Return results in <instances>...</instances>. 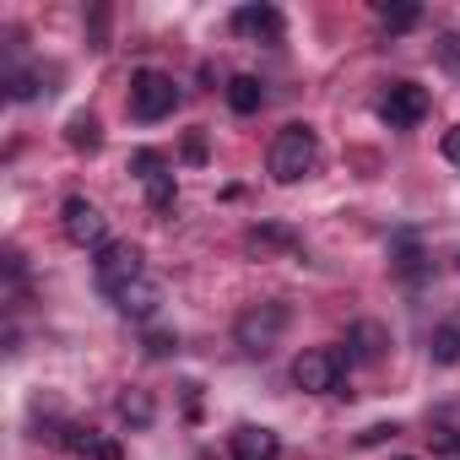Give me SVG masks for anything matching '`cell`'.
<instances>
[{"instance_id":"6da1fadb","label":"cell","mask_w":460,"mask_h":460,"mask_svg":"<svg viewBox=\"0 0 460 460\" xmlns=\"http://www.w3.org/2000/svg\"><path fill=\"white\" fill-rule=\"evenodd\" d=\"M266 163H271V179L277 184H298V179H309L320 168V136L309 125H288V130H277Z\"/></svg>"},{"instance_id":"7a4b0ae2","label":"cell","mask_w":460,"mask_h":460,"mask_svg":"<svg viewBox=\"0 0 460 460\" xmlns=\"http://www.w3.org/2000/svg\"><path fill=\"white\" fill-rule=\"evenodd\" d=\"M179 109V82L168 76V71H136L130 76V114L141 119V125H152V119H168Z\"/></svg>"},{"instance_id":"3957f363","label":"cell","mask_w":460,"mask_h":460,"mask_svg":"<svg viewBox=\"0 0 460 460\" xmlns=\"http://www.w3.org/2000/svg\"><path fill=\"white\" fill-rule=\"evenodd\" d=\"M282 331H288V304H255V309H244L239 325H234V336H239V347H244L250 358H266V352L282 341Z\"/></svg>"},{"instance_id":"277c9868","label":"cell","mask_w":460,"mask_h":460,"mask_svg":"<svg viewBox=\"0 0 460 460\" xmlns=\"http://www.w3.org/2000/svg\"><path fill=\"white\" fill-rule=\"evenodd\" d=\"M60 227H66V239H71L76 250H103V244H109V217H103L87 195H71V200L60 206Z\"/></svg>"},{"instance_id":"5b68a950","label":"cell","mask_w":460,"mask_h":460,"mask_svg":"<svg viewBox=\"0 0 460 460\" xmlns=\"http://www.w3.org/2000/svg\"><path fill=\"white\" fill-rule=\"evenodd\" d=\"M293 385H298L304 395H331V390H341V352H331V347L298 352V358H293Z\"/></svg>"},{"instance_id":"8992f818","label":"cell","mask_w":460,"mask_h":460,"mask_svg":"<svg viewBox=\"0 0 460 460\" xmlns=\"http://www.w3.org/2000/svg\"><path fill=\"white\" fill-rule=\"evenodd\" d=\"M146 277V266H141V250L136 244H103L98 250V288L114 298L119 288H130V282H141Z\"/></svg>"},{"instance_id":"52a82bcc","label":"cell","mask_w":460,"mask_h":460,"mask_svg":"<svg viewBox=\"0 0 460 460\" xmlns=\"http://www.w3.org/2000/svg\"><path fill=\"white\" fill-rule=\"evenodd\" d=\"M422 114H428V87H417V82H395L379 103V119L390 130H411V125H422Z\"/></svg>"},{"instance_id":"ba28073f","label":"cell","mask_w":460,"mask_h":460,"mask_svg":"<svg viewBox=\"0 0 460 460\" xmlns=\"http://www.w3.org/2000/svg\"><path fill=\"white\" fill-rule=\"evenodd\" d=\"M234 33L250 44H277L282 39V12L277 6H239L234 12Z\"/></svg>"},{"instance_id":"9c48e42d","label":"cell","mask_w":460,"mask_h":460,"mask_svg":"<svg viewBox=\"0 0 460 460\" xmlns=\"http://www.w3.org/2000/svg\"><path fill=\"white\" fill-rule=\"evenodd\" d=\"M157 304H163V288H157L152 277H141V282H130V288H119V293H114V309H119V314H130V320H152V314H157Z\"/></svg>"},{"instance_id":"30bf717a","label":"cell","mask_w":460,"mask_h":460,"mask_svg":"<svg viewBox=\"0 0 460 460\" xmlns=\"http://www.w3.org/2000/svg\"><path fill=\"white\" fill-rule=\"evenodd\" d=\"M347 347H352V352H347L352 363H379L385 347H390V331H385L379 320H358V325L347 331Z\"/></svg>"},{"instance_id":"8fae6325","label":"cell","mask_w":460,"mask_h":460,"mask_svg":"<svg viewBox=\"0 0 460 460\" xmlns=\"http://www.w3.org/2000/svg\"><path fill=\"white\" fill-rule=\"evenodd\" d=\"M277 455H282V438H277L271 428L244 422V428L234 433V460H277Z\"/></svg>"},{"instance_id":"7c38bea8","label":"cell","mask_w":460,"mask_h":460,"mask_svg":"<svg viewBox=\"0 0 460 460\" xmlns=\"http://www.w3.org/2000/svg\"><path fill=\"white\" fill-rule=\"evenodd\" d=\"M227 103H234V114H261L266 109V82L261 76H234L227 82Z\"/></svg>"},{"instance_id":"4fadbf2b","label":"cell","mask_w":460,"mask_h":460,"mask_svg":"<svg viewBox=\"0 0 460 460\" xmlns=\"http://www.w3.org/2000/svg\"><path fill=\"white\" fill-rule=\"evenodd\" d=\"M250 255H271V250H293L298 239H293V227H277V222H266V227H250Z\"/></svg>"},{"instance_id":"5bb4252c","label":"cell","mask_w":460,"mask_h":460,"mask_svg":"<svg viewBox=\"0 0 460 460\" xmlns=\"http://www.w3.org/2000/svg\"><path fill=\"white\" fill-rule=\"evenodd\" d=\"M119 417H125L130 428H152L157 406H152V395H146V390H125V395H119Z\"/></svg>"},{"instance_id":"9a60e30c","label":"cell","mask_w":460,"mask_h":460,"mask_svg":"<svg viewBox=\"0 0 460 460\" xmlns=\"http://www.w3.org/2000/svg\"><path fill=\"white\" fill-rule=\"evenodd\" d=\"M417 22H422V6H411V0H401V6H390V0H385V6H379V28L385 33H406Z\"/></svg>"},{"instance_id":"2e32d148","label":"cell","mask_w":460,"mask_h":460,"mask_svg":"<svg viewBox=\"0 0 460 460\" xmlns=\"http://www.w3.org/2000/svg\"><path fill=\"white\" fill-rule=\"evenodd\" d=\"M66 141H71L76 152H93V146L103 141V130H98V119H93V114H71V125H66Z\"/></svg>"},{"instance_id":"e0dca14e","label":"cell","mask_w":460,"mask_h":460,"mask_svg":"<svg viewBox=\"0 0 460 460\" xmlns=\"http://www.w3.org/2000/svg\"><path fill=\"white\" fill-rule=\"evenodd\" d=\"M130 173H136L141 184H152V179H163V173H173V168H168V157H163V152L141 146V152H130Z\"/></svg>"},{"instance_id":"ac0fdd59","label":"cell","mask_w":460,"mask_h":460,"mask_svg":"<svg viewBox=\"0 0 460 460\" xmlns=\"http://www.w3.org/2000/svg\"><path fill=\"white\" fill-rule=\"evenodd\" d=\"M428 352H433V363H444V368H449V363H460V325H438Z\"/></svg>"},{"instance_id":"d6986e66","label":"cell","mask_w":460,"mask_h":460,"mask_svg":"<svg viewBox=\"0 0 460 460\" xmlns=\"http://www.w3.org/2000/svg\"><path fill=\"white\" fill-rule=\"evenodd\" d=\"M6 93H12L17 103H33V98H39V71H12V76H6Z\"/></svg>"},{"instance_id":"ffe728a7","label":"cell","mask_w":460,"mask_h":460,"mask_svg":"<svg viewBox=\"0 0 460 460\" xmlns=\"http://www.w3.org/2000/svg\"><path fill=\"white\" fill-rule=\"evenodd\" d=\"M168 352H179V336L173 331H146V358H168Z\"/></svg>"},{"instance_id":"44dd1931","label":"cell","mask_w":460,"mask_h":460,"mask_svg":"<svg viewBox=\"0 0 460 460\" xmlns=\"http://www.w3.org/2000/svg\"><path fill=\"white\" fill-rule=\"evenodd\" d=\"M395 433H401V428H395V422H374V428H368V433H358V444H363V449H368V444H385V438H395Z\"/></svg>"},{"instance_id":"7402d4cb","label":"cell","mask_w":460,"mask_h":460,"mask_svg":"<svg viewBox=\"0 0 460 460\" xmlns=\"http://www.w3.org/2000/svg\"><path fill=\"white\" fill-rule=\"evenodd\" d=\"M184 157H190V163H206V136H200V130L184 136Z\"/></svg>"},{"instance_id":"603a6c76","label":"cell","mask_w":460,"mask_h":460,"mask_svg":"<svg viewBox=\"0 0 460 460\" xmlns=\"http://www.w3.org/2000/svg\"><path fill=\"white\" fill-rule=\"evenodd\" d=\"M444 157H449V163H460V125L444 136Z\"/></svg>"},{"instance_id":"cb8c5ba5","label":"cell","mask_w":460,"mask_h":460,"mask_svg":"<svg viewBox=\"0 0 460 460\" xmlns=\"http://www.w3.org/2000/svg\"><path fill=\"white\" fill-rule=\"evenodd\" d=\"M455 261H460V255H455Z\"/></svg>"}]
</instances>
